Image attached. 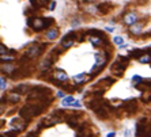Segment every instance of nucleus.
I'll list each match as a JSON object with an SVG mask.
<instances>
[{"label": "nucleus", "mask_w": 151, "mask_h": 137, "mask_svg": "<svg viewBox=\"0 0 151 137\" xmlns=\"http://www.w3.org/2000/svg\"><path fill=\"white\" fill-rule=\"evenodd\" d=\"M105 30H106V31H109V33H112V31H114V27H106Z\"/></svg>", "instance_id": "obj_36"}, {"label": "nucleus", "mask_w": 151, "mask_h": 137, "mask_svg": "<svg viewBox=\"0 0 151 137\" xmlns=\"http://www.w3.org/2000/svg\"><path fill=\"white\" fill-rule=\"evenodd\" d=\"M4 98H6L7 103H12V105H15V103H18L20 101V95L18 94V92H15V91H11V92H8Z\"/></svg>", "instance_id": "obj_13"}, {"label": "nucleus", "mask_w": 151, "mask_h": 137, "mask_svg": "<svg viewBox=\"0 0 151 137\" xmlns=\"http://www.w3.org/2000/svg\"><path fill=\"white\" fill-rule=\"evenodd\" d=\"M6 87H7V82H6V79L0 78V90H4Z\"/></svg>", "instance_id": "obj_30"}, {"label": "nucleus", "mask_w": 151, "mask_h": 137, "mask_svg": "<svg viewBox=\"0 0 151 137\" xmlns=\"http://www.w3.org/2000/svg\"><path fill=\"white\" fill-rule=\"evenodd\" d=\"M113 43L117 45V46H123L124 45V38L123 37H114V38H113Z\"/></svg>", "instance_id": "obj_24"}, {"label": "nucleus", "mask_w": 151, "mask_h": 137, "mask_svg": "<svg viewBox=\"0 0 151 137\" xmlns=\"http://www.w3.org/2000/svg\"><path fill=\"white\" fill-rule=\"evenodd\" d=\"M121 107H123L128 114H131L138 110V102H136V99H133V98L127 99V101H124V102L121 103Z\"/></svg>", "instance_id": "obj_9"}, {"label": "nucleus", "mask_w": 151, "mask_h": 137, "mask_svg": "<svg viewBox=\"0 0 151 137\" xmlns=\"http://www.w3.org/2000/svg\"><path fill=\"white\" fill-rule=\"evenodd\" d=\"M80 24V20H78V18H75V20H72V26L76 27V26H79Z\"/></svg>", "instance_id": "obj_33"}, {"label": "nucleus", "mask_w": 151, "mask_h": 137, "mask_svg": "<svg viewBox=\"0 0 151 137\" xmlns=\"http://www.w3.org/2000/svg\"><path fill=\"white\" fill-rule=\"evenodd\" d=\"M30 84H26V83H22V84H18V86L14 88L12 91H15V92H18L19 95H27V92L30 91Z\"/></svg>", "instance_id": "obj_14"}, {"label": "nucleus", "mask_w": 151, "mask_h": 137, "mask_svg": "<svg viewBox=\"0 0 151 137\" xmlns=\"http://www.w3.org/2000/svg\"><path fill=\"white\" fill-rule=\"evenodd\" d=\"M143 82V78H140L139 75H135L133 78H132V83H133V86H138L140 83Z\"/></svg>", "instance_id": "obj_26"}, {"label": "nucleus", "mask_w": 151, "mask_h": 137, "mask_svg": "<svg viewBox=\"0 0 151 137\" xmlns=\"http://www.w3.org/2000/svg\"><path fill=\"white\" fill-rule=\"evenodd\" d=\"M143 53H144V50H142V49H135V50H132L131 56H132V57H136V59H139V57L143 55Z\"/></svg>", "instance_id": "obj_25"}, {"label": "nucleus", "mask_w": 151, "mask_h": 137, "mask_svg": "<svg viewBox=\"0 0 151 137\" xmlns=\"http://www.w3.org/2000/svg\"><path fill=\"white\" fill-rule=\"evenodd\" d=\"M139 63H142V64H147V63H151V52H144L143 55L140 56L139 59Z\"/></svg>", "instance_id": "obj_19"}, {"label": "nucleus", "mask_w": 151, "mask_h": 137, "mask_svg": "<svg viewBox=\"0 0 151 137\" xmlns=\"http://www.w3.org/2000/svg\"><path fill=\"white\" fill-rule=\"evenodd\" d=\"M90 76H87V75H84V73H79V75H76V76H74V82H75L76 86H80V84H83V83L88 82L90 80Z\"/></svg>", "instance_id": "obj_16"}, {"label": "nucleus", "mask_w": 151, "mask_h": 137, "mask_svg": "<svg viewBox=\"0 0 151 137\" xmlns=\"http://www.w3.org/2000/svg\"><path fill=\"white\" fill-rule=\"evenodd\" d=\"M142 31H143V23H139V22L135 24H132L131 27H129V33L133 35H140Z\"/></svg>", "instance_id": "obj_17"}, {"label": "nucleus", "mask_w": 151, "mask_h": 137, "mask_svg": "<svg viewBox=\"0 0 151 137\" xmlns=\"http://www.w3.org/2000/svg\"><path fill=\"white\" fill-rule=\"evenodd\" d=\"M74 102H75L74 96H72V95H68V96H64V98H63V101H61V105L67 107V106H71Z\"/></svg>", "instance_id": "obj_20"}, {"label": "nucleus", "mask_w": 151, "mask_h": 137, "mask_svg": "<svg viewBox=\"0 0 151 137\" xmlns=\"http://www.w3.org/2000/svg\"><path fill=\"white\" fill-rule=\"evenodd\" d=\"M27 23L34 31H41L45 29V18H29Z\"/></svg>", "instance_id": "obj_7"}, {"label": "nucleus", "mask_w": 151, "mask_h": 137, "mask_svg": "<svg viewBox=\"0 0 151 137\" xmlns=\"http://www.w3.org/2000/svg\"><path fill=\"white\" fill-rule=\"evenodd\" d=\"M6 109H7V101H6V98H1L0 99V115L6 111Z\"/></svg>", "instance_id": "obj_23"}, {"label": "nucleus", "mask_w": 151, "mask_h": 137, "mask_svg": "<svg viewBox=\"0 0 151 137\" xmlns=\"http://www.w3.org/2000/svg\"><path fill=\"white\" fill-rule=\"evenodd\" d=\"M45 49V43H38V42H33L30 43L26 49H25V57L29 60L37 59L42 55V52Z\"/></svg>", "instance_id": "obj_4"}, {"label": "nucleus", "mask_w": 151, "mask_h": 137, "mask_svg": "<svg viewBox=\"0 0 151 137\" xmlns=\"http://www.w3.org/2000/svg\"><path fill=\"white\" fill-rule=\"evenodd\" d=\"M123 22H124V24H127V26L131 27L132 24H135L139 22V16H138V14L133 11L127 12V14L123 16Z\"/></svg>", "instance_id": "obj_10"}, {"label": "nucleus", "mask_w": 151, "mask_h": 137, "mask_svg": "<svg viewBox=\"0 0 151 137\" xmlns=\"http://www.w3.org/2000/svg\"><path fill=\"white\" fill-rule=\"evenodd\" d=\"M61 121V118L56 117V115H53V114H51V115H48V117H45L42 121L38 124V129H42V128H49V126H53L56 125V124H59V122Z\"/></svg>", "instance_id": "obj_6"}, {"label": "nucleus", "mask_w": 151, "mask_h": 137, "mask_svg": "<svg viewBox=\"0 0 151 137\" xmlns=\"http://www.w3.org/2000/svg\"><path fill=\"white\" fill-rule=\"evenodd\" d=\"M114 136H116L114 132H110V133H107V136H106V137H114Z\"/></svg>", "instance_id": "obj_37"}, {"label": "nucleus", "mask_w": 151, "mask_h": 137, "mask_svg": "<svg viewBox=\"0 0 151 137\" xmlns=\"http://www.w3.org/2000/svg\"><path fill=\"white\" fill-rule=\"evenodd\" d=\"M0 137H15V133H12V132H8V133L1 134Z\"/></svg>", "instance_id": "obj_31"}, {"label": "nucleus", "mask_w": 151, "mask_h": 137, "mask_svg": "<svg viewBox=\"0 0 151 137\" xmlns=\"http://www.w3.org/2000/svg\"><path fill=\"white\" fill-rule=\"evenodd\" d=\"M109 52L107 50H103L101 52V53H96V64H94V67H93L91 69V75H90V78H93V76H96L98 72H101V71L103 69V67L106 65V63L109 61Z\"/></svg>", "instance_id": "obj_2"}, {"label": "nucleus", "mask_w": 151, "mask_h": 137, "mask_svg": "<svg viewBox=\"0 0 151 137\" xmlns=\"http://www.w3.org/2000/svg\"><path fill=\"white\" fill-rule=\"evenodd\" d=\"M55 7H56V1L53 0V1H51V4H49V8H48V10L53 11V10H55Z\"/></svg>", "instance_id": "obj_32"}, {"label": "nucleus", "mask_w": 151, "mask_h": 137, "mask_svg": "<svg viewBox=\"0 0 151 137\" xmlns=\"http://www.w3.org/2000/svg\"><path fill=\"white\" fill-rule=\"evenodd\" d=\"M128 63H129V59L128 57H123V56H119V59L114 60V63H112L110 65V72L113 75H116L117 78L123 76L125 68L128 67Z\"/></svg>", "instance_id": "obj_3"}, {"label": "nucleus", "mask_w": 151, "mask_h": 137, "mask_svg": "<svg viewBox=\"0 0 151 137\" xmlns=\"http://www.w3.org/2000/svg\"><path fill=\"white\" fill-rule=\"evenodd\" d=\"M45 106H46L45 103H41V102H34V103H30V105H26L19 109V117L27 122L33 117H37L38 114L42 113Z\"/></svg>", "instance_id": "obj_1"}, {"label": "nucleus", "mask_w": 151, "mask_h": 137, "mask_svg": "<svg viewBox=\"0 0 151 137\" xmlns=\"http://www.w3.org/2000/svg\"><path fill=\"white\" fill-rule=\"evenodd\" d=\"M116 82V79H113V78H110V76H107V78H103V79H101L100 82L97 83V87L98 88H101V90L105 92V91L109 88V87L113 84V83Z\"/></svg>", "instance_id": "obj_11"}, {"label": "nucleus", "mask_w": 151, "mask_h": 137, "mask_svg": "<svg viewBox=\"0 0 151 137\" xmlns=\"http://www.w3.org/2000/svg\"><path fill=\"white\" fill-rule=\"evenodd\" d=\"M57 37H59V29H56V27L48 29L46 33H45V38L48 39V41H55Z\"/></svg>", "instance_id": "obj_15"}, {"label": "nucleus", "mask_w": 151, "mask_h": 137, "mask_svg": "<svg viewBox=\"0 0 151 137\" xmlns=\"http://www.w3.org/2000/svg\"><path fill=\"white\" fill-rule=\"evenodd\" d=\"M72 107H75V109H79V107H80V106H82V105H80V102H78V101H75V102H74V103H72Z\"/></svg>", "instance_id": "obj_34"}, {"label": "nucleus", "mask_w": 151, "mask_h": 137, "mask_svg": "<svg viewBox=\"0 0 151 137\" xmlns=\"http://www.w3.org/2000/svg\"><path fill=\"white\" fill-rule=\"evenodd\" d=\"M84 11L88 12V14H91V15H96V14H98V10H97V6H94V4H90V6H86L84 7Z\"/></svg>", "instance_id": "obj_21"}, {"label": "nucleus", "mask_w": 151, "mask_h": 137, "mask_svg": "<svg viewBox=\"0 0 151 137\" xmlns=\"http://www.w3.org/2000/svg\"><path fill=\"white\" fill-rule=\"evenodd\" d=\"M53 24V18H45V29H51Z\"/></svg>", "instance_id": "obj_28"}, {"label": "nucleus", "mask_w": 151, "mask_h": 137, "mask_svg": "<svg viewBox=\"0 0 151 137\" xmlns=\"http://www.w3.org/2000/svg\"><path fill=\"white\" fill-rule=\"evenodd\" d=\"M68 79H70L68 73L63 69H55L52 73V80H55L57 83H65L68 82Z\"/></svg>", "instance_id": "obj_8"}, {"label": "nucleus", "mask_w": 151, "mask_h": 137, "mask_svg": "<svg viewBox=\"0 0 151 137\" xmlns=\"http://www.w3.org/2000/svg\"><path fill=\"white\" fill-rule=\"evenodd\" d=\"M112 8V4L110 3H101L100 6H97V10H98V12L100 14H102V15H105V14H107V12L110 11Z\"/></svg>", "instance_id": "obj_18"}, {"label": "nucleus", "mask_w": 151, "mask_h": 137, "mask_svg": "<svg viewBox=\"0 0 151 137\" xmlns=\"http://www.w3.org/2000/svg\"><path fill=\"white\" fill-rule=\"evenodd\" d=\"M57 96H59V98H64V96H65V94H64V91H57Z\"/></svg>", "instance_id": "obj_35"}, {"label": "nucleus", "mask_w": 151, "mask_h": 137, "mask_svg": "<svg viewBox=\"0 0 151 137\" xmlns=\"http://www.w3.org/2000/svg\"><path fill=\"white\" fill-rule=\"evenodd\" d=\"M4 55H8V49L4 46L3 43H0V56H4Z\"/></svg>", "instance_id": "obj_29"}, {"label": "nucleus", "mask_w": 151, "mask_h": 137, "mask_svg": "<svg viewBox=\"0 0 151 137\" xmlns=\"http://www.w3.org/2000/svg\"><path fill=\"white\" fill-rule=\"evenodd\" d=\"M15 60V57L14 56H7V55H4V56H0V63H11V61H14Z\"/></svg>", "instance_id": "obj_22"}, {"label": "nucleus", "mask_w": 151, "mask_h": 137, "mask_svg": "<svg viewBox=\"0 0 151 137\" xmlns=\"http://www.w3.org/2000/svg\"><path fill=\"white\" fill-rule=\"evenodd\" d=\"M76 39H78V34H76L75 31L68 33V34H65L63 37L61 42H60V46L63 48V49H68V48H71L72 45L75 43Z\"/></svg>", "instance_id": "obj_5"}, {"label": "nucleus", "mask_w": 151, "mask_h": 137, "mask_svg": "<svg viewBox=\"0 0 151 137\" xmlns=\"http://www.w3.org/2000/svg\"><path fill=\"white\" fill-rule=\"evenodd\" d=\"M0 71H1L3 73L12 76V75H14V72L16 71V65L14 63H6V64H3V65L0 67Z\"/></svg>", "instance_id": "obj_12"}, {"label": "nucleus", "mask_w": 151, "mask_h": 137, "mask_svg": "<svg viewBox=\"0 0 151 137\" xmlns=\"http://www.w3.org/2000/svg\"><path fill=\"white\" fill-rule=\"evenodd\" d=\"M142 101H143L144 103H150L151 102V91L148 92V94H146V95L142 96Z\"/></svg>", "instance_id": "obj_27"}]
</instances>
